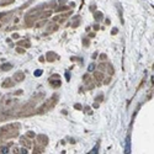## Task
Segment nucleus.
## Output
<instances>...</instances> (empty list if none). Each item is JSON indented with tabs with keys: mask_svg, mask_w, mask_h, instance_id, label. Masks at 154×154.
Returning a JSON list of instances; mask_svg holds the SVG:
<instances>
[{
	"mask_svg": "<svg viewBox=\"0 0 154 154\" xmlns=\"http://www.w3.org/2000/svg\"><path fill=\"white\" fill-rule=\"evenodd\" d=\"M126 153H130V138H127V148H126Z\"/></svg>",
	"mask_w": 154,
	"mask_h": 154,
	"instance_id": "nucleus-1",
	"label": "nucleus"
},
{
	"mask_svg": "<svg viewBox=\"0 0 154 154\" xmlns=\"http://www.w3.org/2000/svg\"><path fill=\"white\" fill-rule=\"evenodd\" d=\"M97 148H99V145H95V147H94V149H91V152H90V153H94V154L97 153Z\"/></svg>",
	"mask_w": 154,
	"mask_h": 154,
	"instance_id": "nucleus-2",
	"label": "nucleus"
},
{
	"mask_svg": "<svg viewBox=\"0 0 154 154\" xmlns=\"http://www.w3.org/2000/svg\"><path fill=\"white\" fill-rule=\"evenodd\" d=\"M1 153H9V149H7V147H3L1 148Z\"/></svg>",
	"mask_w": 154,
	"mask_h": 154,
	"instance_id": "nucleus-3",
	"label": "nucleus"
},
{
	"mask_svg": "<svg viewBox=\"0 0 154 154\" xmlns=\"http://www.w3.org/2000/svg\"><path fill=\"white\" fill-rule=\"evenodd\" d=\"M41 74H42V70H36V72H35V75L36 77H40Z\"/></svg>",
	"mask_w": 154,
	"mask_h": 154,
	"instance_id": "nucleus-4",
	"label": "nucleus"
},
{
	"mask_svg": "<svg viewBox=\"0 0 154 154\" xmlns=\"http://www.w3.org/2000/svg\"><path fill=\"white\" fill-rule=\"evenodd\" d=\"M94 68H95V65H94V64H90V67H89V72L94 70Z\"/></svg>",
	"mask_w": 154,
	"mask_h": 154,
	"instance_id": "nucleus-5",
	"label": "nucleus"
}]
</instances>
